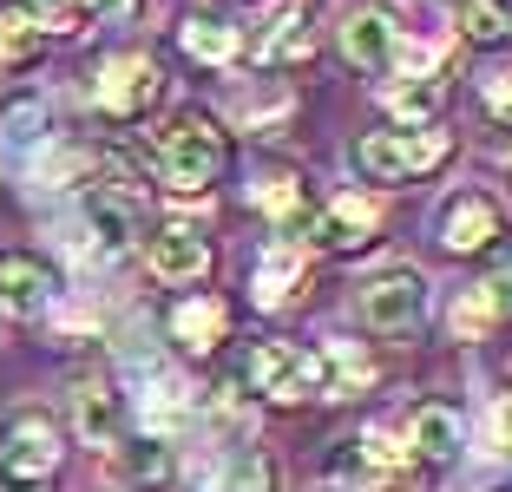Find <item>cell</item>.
Segmentation results:
<instances>
[{"instance_id": "6da1fadb", "label": "cell", "mask_w": 512, "mask_h": 492, "mask_svg": "<svg viewBox=\"0 0 512 492\" xmlns=\"http://www.w3.org/2000/svg\"><path fill=\"white\" fill-rule=\"evenodd\" d=\"M151 171H158L171 191H204V184H217V171H224V138L211 132V119L184 112V119H171L165 132L151 138Z\"/></svg>"}, {"instance_id": "7a4b0ae2", "label": "cell", "mask_w": 512, "mask_h": 492, "mask_svg": "<svg viewBox=\"0 0 512 492\" xmlns=\"http://www.w3.org/2000/svg\"><path fill=\"white\" fill-rule=\"evenodd\" d=\"M250 381H256V394H270V401H309V394H329L322 348H296V342H256L250 348Z\"/></svg>"}, {"instance_id": "3957f363", "label": "cell", "mask_w": 512, "mask_h": 492, "mask_svg": "<svg viewBox=\"0 0 512 492\" xmlns=\"http://www.w3.org/2000/svg\"><path fill=\"white\" fill-rule=\"evenodd\" d=\"M158 99H165V73L145 53H119V60H106L99 79H92V105L106 119H145Z\"/></svg>"}, {"instance_id": "277c9868", "label": "cell", "mask_w": 512, "mask_h": 492, "mask_svg": "<svg viewBox=\"0 0 512 492\" xmlns=\"http://www.w3.org/2000/svg\"><path fill=\"white\" fill-rule=\"evenodd\" d=\"M355 158H362L368 178H421V171H434V164L447 158V132H434V125H414V132H368Z\"/></svg>"}, {"instance_id": "5b68a950", "label": "cell", "mask_w": 512, "mask_h": 492, "mask_svg": "<svg viewBox=\"0 0 512 492\" xmlns=\"http://www.w3.org/2000/svg\"><path fill=\"white\" fill-rule=\"evenodd\" d=\"M427 315V276L421 269H381L362 289V322L381 335H414Z\"/></svg>"}, {"instance_id": "8992f818", "label": "cell", "mask_w": 512, "mask_h": 492, "mask_svg": "<svg viewBox=\"0 0 512 492\" xmlns=\"http://www.w3.org/2000/svg\"><path fill=\"white\" fill-rule=\"evenodd\" d=\"M125 368H132V381H138V414H145L151 433H171V427H184V420L197 414L184 374L171 368V361H158L151 348L145 355H125Z\"/></svg>"}, {"instance_id": "52a82bcc", "label": "cell", "mask_w": 512, "mask_h": 492, "mask_svg": "<svg viewBox=\"0 0 512 492\" xmlns=\"http://www.w3.org/2000/svg\"><path fill=\"white\" fill-rule=\"evenodd\" d=\"M53 466H60V433H53V420L20 414L14 427H7V440H0V479H7V486H40Z\"/></svg>"}, {"instance_id": "ba28073f", "label": "cell", "mask_w": 512, "mask_h": 492, "mask_svg": "<svg viewBox=\"0 0 512 492\" xmlns=\"http://www.w3.org/2000/svg\"><path fill=\"white\" fill-rule=\"evenodd\" d=\"M73 420H79V433H86V447L119 453V440H125V401H119V388H112L106 374H79V381H73Z\"/></svg>"}, {"instance_id": "9c48e42d", "label": "cell", "mask_w": 512, "mask_h": 492, "mask_svg": "<svg viewBox=\"0 0 512 492\" xmlns=\"http://www.w3.org/2000/svg\"><path fill=\"white\" fill-rule=\"evenodd\" d=\"M499 230H506V217H499V204L486 191H453L447 204H440V243H447L453 256L486 250Z\"/></svg>"}, {"instance_id": "30bf717a", "label": "cell", "mask_w": 512, "mask_h": 492, "mask_svg": "<svg viewBox=\"0 0 512 492\" xmlns=\"http://www.w3.org/2000/svg\"><path fill=\"white\" fill-rule=\"evenodd\" d=\"M342 53L362 73H394L401 66V27L388 14H348L342 20Z\"/></svg>"}, {"instance_id": "8fae6325", "label": "cell", "mask_w": 512, "mask_h": 492, "mask_svg": "<svg viewBox=\"0 0 512 492\" xmlns=\"http://www.w3.org/2000/svg\"><path fill=\"white\" fill-rule=\"evenodd\" d=\"M79 230H86V250L92 256H125V250H132V237H138V217H132L125 197L92 191L86 204H79Z\"/></svg>"}, {"instance_id": "7c38bea8", "label": "cell", "mask_w": 512, "mask_h": 492, "mask_svg": "<svg viewBox=\"0 0 512 492\" xmlns=\"http://www.w3.org/2000/svg\"><path fill=\"white\" fill-rule=\"evenodd\" d=\"M145 263H151V276H165V283H197V276L211 269V243L197 237L191 224H165L151 237Z\"/></svg>"}, {"instance_id": "4fadbf2b", "label": "cell", "mask_w": 512, "mask_h": 492, "mask_svg": "<svg viewBox=\"0 0 512 492\" xmlns=\"http://www.w3.org/2000/svg\"><path fill=\"white\" fill-rule=\"evenodd\" d=\"M46 302H53V276H46L40 256H27V250H7V256H0V309L40 315Z\"/></svg>"}, {"instance_id": "5bb4252c", "label": "cell", "mask_w": 512, "mask_h": 492, "mask_svg": "<svg viewBox=\"0 0 512 492\" xmlns=\"http://www.w3.org/2000/svg\"><path fill=\"white\" fill-rule=\"evenodd\" d=\"M375 224H381L375 197H342V204L316 210V230H309V237H316L322 250H362V243L375 237Z\"/></svg>"}, {"instance_id": "9a60e30c", "label": "cell", "mask_w": 512, "mask_h": 492, "mask_svg": "<svg viewBox=\"0 0 512 492\" xmlns=\"http://www.w3.org/2000/svg\"><path fill=\"white\" fill-rule=\"evenodd\" d=\"M138 0H27L20 14L33 20V27H53V33H79V27H99V20H125Z\"/></svg>"}, {"instance_id": "2e32d148", "label": "cell", "mask_w": 512, "mask_h": 492, "mask_svg": "<svg viewBox=\"0 0 512 492\" xmlns=\"http://www.w3.org/2000/svg\"><path fill=\"white\" fill-rule=\"evenodd\" d=\"M119 479L132 492H171L178 460H171V447L158 440V433H145V440H119Z\"/></svg>"}, {"instance_id": "e0dca14e", "label": "cell", "mask_w": 512, "mask_h": 492, "mask_svg": "<svg viewBox=\"0 0 512 492\" xmlns=\"http://www.w3.org/2000/svg\"><path fill=\"white\" fill-rule=\"evenodd\" d=\"M256 204L270 210V224L283 243H302L309 230H316V204H309V191H302L296 178H270V184H256Z\"/></svg>"}, {"instance_id": "ac0fdd59", "label": "cell", "mask_w": 512, "mask_h": 492, "mask_svg": "<svg viewBox=\"0 0 512 492\" xmlns=\"http://www.w3.org/2000/svg\"><path fill=\"white\" fill-rule=\"evenodd\" d=\"M506 309H512V283H480V289H467V296L453 302V342H480V335H486V328H493Z\"/></svg>"}, {"instance_id": "d6986e66", "label": "cell", "mask_w": 512, "mask_h": 492, "mask_svg": "<svg viewBox=\"0 0 512 492\" xmlns=\"http://www.w3.org/2000/svg\"><path fill=\"white\" fill-rule=\"evenodd\" d=\"M171 335H178L184 348H197V355H204V348H217V342H224V302H217V296L178 302V309H171Z\"/></svg>"}, {"instance_id": "ffe728a7", "label": "cell", "mask_w": 512, "mask_h": 492, "mask_svg": "<svg viewBox=\"0 0 512 492\" xmlns=\"http://www.w3.org/2000/svg\"><path fill=\"white\" fill-rule=\"evenodd\" d=\"M211 492H270V460L256 447H224L211 466Z\"/></svg>"}, {"instance_id": "44dd1931", "label": "cell", "mask_w": 512, "mask_h": 492, "mask_svg": "<svg viewBox=\"0 0 512 492\" xmlns=\"http://www.w3.org/2000/svg\"><path fill=\"white\" fill-rule=\"evenodd\" d=\"M237 46H243V33L230 27V20H217V14L184 20V53H191V60H204V66H230V60H237Z\"/></svg>"}, {"instance_id": "7402d4cb", "label": "cell", "mask_w": 512, "mask_h": 492, "mask_svg": "<svg viewBox=\"0 0 512 492\" xmlns=\"http://www.w3.org/2000/svg\"><path fill=\"white\" fill-rule=\"evenodd\" d=\"M414 453H421V460H453V453H460V414L427 401L421 414H414Z\"/></svg>"}, {"instance_id": "603a6c76", "label": "cell", "mask_w": 512, "mask_h": 492, "mask_svg": "<svg viewBox=\"0 0 512 492\" xmlns=\"http://www.w3.org/2000/svg\"><path fill=\"white\" fill-rule=\"evenodd\" d=\"M296 276H302V243H283V237H276L270 250H263V263H256V302H270V309H276V302L289 296V283H296Z\"/></svg>"}, {"instance_id": "cb8c5ba5", "label": "cell", "mask_w": 512, "mask_h": 492, "mask_svg": "<svg viewBox=\"0 0 512 492\" xmlns=\"http://www.w3.org/2000/svg\"><path fill=\"white\" fill-rule=\"evenodd\" d=\"M263 60H270V66L309 60V27H302L296 7H276V14H270V33H263Z\"/></svg>"}, {"instance_id": "d4e9b609", "label": "cell", "mask_w": 512, "mask_h": 492, "mask_svg": "<svg viewBox=\"0 0 512 492\" xmlns=\"http://www.w3.org/2000/svg\"><path fill=\"white\" fill-rule=\"evenodd\" d=\"M322 368H329V394H348V388H362L368 374V355L355 342H322Z\"/></svg>"}, {"instance_id": "484cf974", "label": "cell", "mask_w": 512, "mask_h": 492, "mask_svg": "<svg viewBox=\"0 0 512 492\" xmlns=\"http://www.w3.org/2000/svg\"><path fill=\"white\" fill-rule=\"evenodd\" d=\"M460 27H467V40L493 46V40L512 33V7L506 0H467V7H460Z\"/></svg>"}, {"instance_id": "4316f807", "label": "cell", "mask_w": 512, "mask_h": 492, "mask_svg": "<svg viewBox=\"0 0 512 492\" xmlns=\"http://www.w3.org/2000/svg\"><path fill=\"white\" fill-rule=\"evenodd\" d=\"M440 99H447V79L440 73H407V86H394V112L401 119H427Z\"/></svg>"}, {"instance_id": "83f0119b", "label": "cell", "mask_w": 512, "mask_h": 492, "mask_svg": "<svg viewBox=\"0 0 512 492\" xmlns=\"http://www.w3.org/2000/svg\"><path fill=\"white\" fill-rule=\"evenodd\" d=\"M40 53V27H33L20 7H7L0 14V66H20V60H33Z\"/></svg>"}, {"instance_id": "f1b7e54d", "label": "cell", "mask_w": 512, "mask_h": 492, "mask_svg": "<svg viewBox=\"0 0 512 492\" xmlns=\"http://www.w3.org/2000/svg\"><path fill=\"white\" fill-rule=\"evenodd\" d=\"M355 460H375L381 473H394V466H407V447H394V433L375 427V433H362V453Z\"/></svg>"}, {"instance_id": "f546056e", "label": "cell", "mask_w": 512, "mask_h": 492, "mask_svg": "<svg viewBox=\"0 0 512 492\" xmlns=\"http://www.w3.org/2000/svg\"><path fill=\"white\" fill-rule=\"evenodd\" d=\"M486 440H493L499 453H512V394L493 401V414H486Z\"/></svg>"}, {"instance_id": "4dcf8cb0", "label": "cell", "mask_w": 512, "mask_h": 492, "mask_svg": "<svg viewBox=\"0 0 512 492\" xmlns=\"http://www.w3.org/2000/svg\"><path fill=\"white\" fill-rule=\"evenodd\" d=\"M486 105H493L499 119H512V66H493V73H486Z\"/></svg>"}, {"instance_id": "1f68e13d", "label": "cell", "mask_w": 512, "mask_h": 492, "mask_svg": "<svg viewBox=\"0 0 512 492\" xmlns=\"http://www.w3.org/2000/svg\"><path fill=\"white\" fill-rule=\"evenodd\" d=\"M368 492H414V479H407V466H394V473H375V479H368Z\"/></svg>"}]
</instances>
